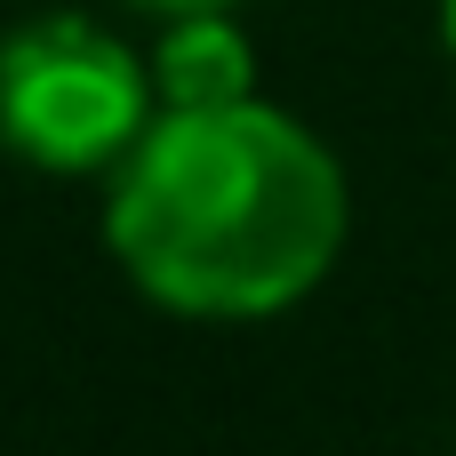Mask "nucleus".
<instances>
[{"instance_id":"obj_1","label":"nucleus","mask_w":456,"mask_h":456,"mask_svg":"<svg viewBox=\"0 0 456 456\" xmlns=\"http://www.w3.org/2000/svg\"><path fill=\"white\" fill-rule=\"evenodd\" d=\"M353 192L337 152L281 104L152 112L104 192V248L136 297L184 321H273L345 248Z\"/></svg>"},{"instance_id":"obj_2","label":"nucleus","mask_w":456,"mask_h":456,"mask_svg":"<svg viewBox=\"0 0 456 456\" xmlns=\"http://www.w3.org/2000/svg\"><path fill=\"white\" fill-rule=\"evenodd\" d=\"M152 112V64L96 16H32L0 40V144L48 176L120 168Z\"/></svg>"},{"instance_id":"obj_4","label":"nucleus","mask_w":456,"mask_h":456,"mask_svg":"<svg viewBox=\"0 0 456 456\" xmlns=\"http://www.w3.org/2000/svg\"><path fill=\"white\" fill-rule=\"evenodd\" d=\"M136 8H152V16H192V8H240V0H136Z\"/></svg>"},{"instance_id":"obj_5","label":"nucleus","mask_w":456,"mask_h":456,"mask_svg":"<svg viewBox=\"0 0 456 456\" xmlns=\"http://www.w3.org/2000/svg\"><path fill=\"white\" fill-rule=\"evenodd\" d=\"M441 40H449V56H456V0H441Z\"/></svg>"},{"instance_id":"obj_3","label":"nucleus","mask_w":456,"mask_h":456,"mask_svg":"<svg viewBox=\"0 0 456 456\" xmlns=\"http://www.w3.org/2000/svg\"><path fill=\"white\" fill-rule=\"evenodd\" d=\"M152 96L160 112H192V104H240L256 96V40L232 24V8H192V16H160L152 40Z\"/></svg>"}]
</instances>
